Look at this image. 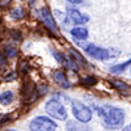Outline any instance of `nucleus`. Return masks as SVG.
Returning <instances> with one entry per match:
<instances>
[{
    "label": "nucleus",
    "mask_w": 131,
    "mask_h": 131,
    "mask_svg": "<svg viewBox=\"0 0 131 131\" xmlns=\"http://www.w3.org/2000/svg\"><path fill=\"white\" fill-rule=\"evenodd\" d=\"M100 115L104 118V127L109 130H117L122 127L125 121V112L121 107H113V106H105L100 109Z\"/></svg>",
    "instance_id": "1"
},
{
    "label": "nucleus",
    "mask_w": 131,
    "mask_h": 131,
    "mask_svg": "<svg viewBox=\"0 0 131 131\" xmlns=\"http://www.w3.org/2000/svg\"><path fill=\"white\" fill-rule=\"evenodd\" d=\"M45 109H46V113H47L50 117H52V118L59 119V121H64V119H67V115H68L67 109L64 107V105H63L60 101L55 100V98L49 100V101L46 102Z\"/></svg>",
    "instance_id": "2"
},
{
    "label": "nucleus",
    "mask_w": 131,
    "mask_h": 131,
    "mask_svg": "<svg viewBox=\"0 0 131 131\" xmlns=\"http://www.w3.org/2000/svg\"><path fill=\"white\" fill-rule=\"evenodd\" d=\"M29 127H30V131H55L57 123L47 117L38 115L31 119Z\"/></svg>",
    "instance_id": "3"
},
{
    "label": "nucleus",
    "mask_w": 131,
    "mask_h": 131,
    "mask_svg": "<svg viewBox=\"0 0 131 131\" xmlns=\"http://www.w3.org/2000/svg\"><path fill=\"white\" fill-rule=\"evenodd\" d=\"M72 114L73 117L80 122L88 123L89 121H92V110L84 104H81L80 101H72Z\"/></svg>",
    "instance_id": "4"
},
{
    "label": "nucleus",
    "mask_w": 131,
    "mask_h": 131,
    "mask_svg": "<svg viewBox=\"0 0 131 131\" xmlns=\"http://www.w3.org/2000/svg\"><path fill=\"white\" fill-rule=\"evenodd\" d=\"M86 54H89V55L97 60H106L109 59V51L107 49H102V47H98L93 43H85L84 47Z\"/></svg>",
    "instance_id": "5"
},
{
    "label": "nucleus",
    "mask_w": 131,
    "mask_h": 131,
    "mask_svg": "<svg viewBox=\"0 0 131 131\" xmlns=\"http://www.w3.org/2000/svg\"><path fill=\"white\" fill-rule=\"evenodd\" d=\"M67 15H68V18L72 21V23L78 24V25L86 24V23L89 21V17H88V16L83 15L79 9H76L75 7H71V5L67 7Z\"/></svg>",
    "instance_id": "6"
},
{
    "label": "nucleus",
    "mask_w": 131,
    "mask_h": 131,
    "mask_svg": "<svg viewBox=\"0 0 131 131\" xmlns=\"http://www.w3.org/2000/svg\"><path fill=\"white\" fill-rule=\"evenodd\" d=\"M39 17H41V20H42V23L45 24L51 31H58V26H57V24H55V20H54L51 12H50L46 7L41 8V10H39Z\"/></svg>",
    "instance_id": "7"
},
{
    "label": "nucleus",
    "mask_w": 131,
    "mask_h": 131,
    "mask_svg": "<svg viewBox=\"0 0 131 131\" xmlns=\"http://www.w3.org/2000/svg\"><path fill=\"white\" fill-rule=\"evenodd\" d=\"M52 78H54V81H55L58 85H60V88H64V89H70L71 88V83L68 81L67 76H66V73L63 71H60V70L54 71Z\"/></svg>",
    "instance_id": "8"
},
{
    "label": "nucleus",
    "mask_w": 131,
    "mask_h": 131,
    "mask_svg": "<svg viewBox=\"0 0 131 131\" xmlns=\"http://www.w3.org/2000/svg\"><path fill=\"white\" fill-rule=\"evenodd\" d=\"M67 131H89V126H86L84 122L80 121H68L66 123Z\"/></svg>",
    "instance_id": "9"
},
{
    "label": "nucleus",
    "mask_w": 131,
    "mask_h": 131,
    "mask_svg": "<svg viewBox=\"0 0 131 131\" xmlns=\"http://www.w3.org/2000/svg\"><path fill=\"white\" fill-rule=\"evenodd\" d=\"M110 85L113 86L114 89H117L118 92H121V93H130V91H131L130 85L126 84V83L122 81V80L113 79V80H110Z\"/></svg>",
    "instance_id": "10"
},
{
    "label": "nucleus",
    "mask_w": 131,
    "mask_h": 131,
    "mask_svg": "<svg viewBox=\"0 0 131 131\" xmlns=\"http://www.w3.org/2000/svg\"><path fill=\"white\" fill-rule=\"evenodd\" d=\"M71 31V36L75 38V39H86L88 38V30L85 28H81V26H76L73 29L70 30Z\"/></svg>",
    "instance_id": "11"
},
{
    "label": "nucleus",
    "mask_w": 131,
    "mask_h": 131,
    "mask_svg": "<svg viewBox=\"0 0 131 131\" xmlns=\"http://www.w3.org/2000/svg\"><path fill=\"white\" fill-rule=\"evenodd\" d=\"M131 64V59H128V60H126L125 63H119V64H117V66H113V67L110 68V72L112 73H121V72H123L128 66Z\"/></svg>",
    "instance_id": "12"
},
{
    "label": "nucleus",
    "mask_w": 131,
    "mask_h": 131,
    "mask_svg": "<svg viewBox=\"0 0 131 131\" xmlns=\"http://www.w3.org/2000/svg\"><path fill=\"white\" fill-rule=\"evenodd\" d=\"M70 54H71V57H73V60L78 63V64H80V66H86V64H88V63H86V60H85V58L81 57L75 49H70Z\"/></svg>",
    "instance_id": "13"
},
{
    "label": "nucleus",
    "mask_w": 131,
    "mask_h": 131,
    "mask_svg": "<svg viewBox=\"0 0 131 131\" xmlns=\"http://www.w3.org/2000/svg\"><path fill=\"white\" fill-rule=\"evenodd\" d=\"M12 101H13V93L10 91H5V92H3L2 94H0V104L8 105Z\"/></svg>",
    "instance_id": "14"
},
{
    "label": "nucleus",
    "mask_w": 131,
    "mask_h": 131,
    "mask_svg": "<svg viewBox=\"0 0 131 131\" xmlns=\"http://www.w3.org/2000/svg\"><path fill=\"white\" fill-rule=\"evenodd\" d=\"M10 17H12L13 20H21V18H24L25 13H24V9L21 8V7H17V8H13L12 10H10Z\"/></svg>",
    "instance_id": "15"
},
{
    "label": "nucleus",
    "mask_w": 131,
    "mask_h": 131,
    "mask_svg": "<svg viewBox=\"0 0 131 131\" xmlns=\"http://www.w3.org/2000/svg\"><path fill=\"white\" fill-rule=\"evenodd\" d=\"M80 81H81V84H84V85H86V86H94V85L98 83L94 76H91V75H88V76H83Z\"/></svg>",
    "instance_id": "16"
},
{
    "label": "nucleus",
    "mask_w": 131,
    "mask_h": 131,
    "mask_svg": "<svg viewBox=\"0 0 131 131\" xmlns=\"http://www.w3.org/2000/svg\"><path fill=\"white\" fill-rule=\"evenodd\" d=\"M52 55H54V58L57 59V62H59L62 64H66V57L63 55V54H60V52H58L55 50H52Z\"/></svg>",
    "instance_id": "17"
},
{
    "label": "nucleus",
    "mask_w": 131,
    "mask_h": 131,
    "mask_svg": "<svg viewBox=\"0 0 131 131\" xmlns=\"http://www.w3.org/2000/svg\"><path fill=\"white\" fill-rule=\"evenodd\" d=\"M5 55H7L8 58H13V57L17 55V50L13 49V47H7V49H5Z\"/></svg>",
    "instance_id": "18"
},
{
    "label": "nucleus",
    "mask_w": 131,
    "mask_h": 131,
    "mask_svg": "<svg viewBox=\"0 0 131 131\" xmlns=\"http://www.w3.org/2000/svg\"><path fill=\"white\" fill-rule=\"evenodd\" d=\"M15 78H16V73H13V72H10L9 75H8V73H5V75H4V79H5V80H8V81H9V80H13Z\"/></svg>",
    "instance_id": "19"
},
{
    "label": "nucleus",
    "mask_w": 131,
    "mask_h": 131,
    "mask_svg": "<svg viewBox=\"0 0 131 131\" xmlns=\"http://www.w3.org/2000/svg\"><path fill=\"white\" fill-rule=\"evenodd\" d=\"M68 3H71V4H80L83 0H67Z\"/></svg>",
    "instance_id": "20"
},
{
    "label": "nucleus",
    "mask_w": 131,
    "mask_h": 131,
    "mask_svg": "<svg viewBox=\"0 0 131 131\" xmlns=\"http://www.w3.org/2000/svg\"><path fill=\"white\" fill-rule=\"evenodd\" d=\"M4 64H5V58L0 54V66H4Z\"/></svg>",
    "instance_id": "21"
},
{
    "label": "nucleus",
    "mask_w": 131,
    "mask_h": 131,
    "mask_svg": "<svg viewBox=\"0 0 131 131\" xmlns=\"http://www.w3.org/2000/svg\"><path fill=\"white\" fill-rule=\"evenodd\" d=\"M122 131H131V125H128V126L123 127V130H122Z\"/></svg>",
    "instance_id": "22"
},
{
    "label": "nucleus",
    "mask_w": 131,
    "mask_h": 131,
    "mask_svg": "<svg viewBox=\"0 0 131 131\" xmlns=\"http://www.w3.org/2000/svg\"><path fill=\"white\" fill-rule=\"evenodd\" d=\"M5 131H17V130H5Z\"/></svg>",
    "instance_id": "23"
},
{
    "label": "nucleus",
    "mask_w": 131,
    "mask_h": 131,
    "mask_svg": "<svg viewBox=\"0 0 131 131\" xmlns=\"http://www.w3.org/2000/svg\"><path fill=\"white\" fill-rule=\"evenodd\" d=\"M33 2H34V0H31V3H33Z\"/></svg>",
    "instance_id": "24"
}]
</instances>
